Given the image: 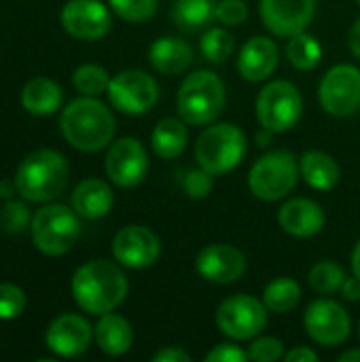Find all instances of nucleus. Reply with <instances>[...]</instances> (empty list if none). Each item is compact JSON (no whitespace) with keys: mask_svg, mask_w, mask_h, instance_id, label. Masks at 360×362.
Wrapping results in <instances>:
<instances>
[{"mask_svg":"<svg viewBox=\"0 0 360 362\" xmlns=\"http://www.w3.org/2000/svg\"><path fill=\"white\" fill-rule=\"evenodd\" d=\"M127 295V278L110 261L95 259L81 265L72 278V297L81 310L102 316L112 312Z\"/></svg>","mask_w":360,"mask_h":362,"instance_id":"1","label":"nucleus"},{"mask_svg":"<svg viewBox=\"0 0 360 362\" xmlns=\"http://www.w3.org/2000/svg\"><path fill=\"white\" fill-rule=\"evenodd\" d=\"M68 178L70 165L66 157L51 148H38L19 163L15 174V187L23 199L34 204H47L64 193Z\"/></svg>","mask_w":360,"mask_h":362,"instance_id":"3","label":"nucleus"},{"mask_svg":"<svg viewBox=\"0 0 360 362\" xmlns=\"http://www.w3.org/2000/svg\"><path fill=\"white\" fill-rule=\"evenodd\" d=\"M72 83L74 87L83 93V95H100L104 91H108L110 85V76L108 72L98 66V64H83L74 70L72 74Z\"/></svg>","mask_w":360,"mask_h":362,"instance_id":"30","label":"nucleus"},{"mask_svg":"<svg viewBox=\"0 0 360 362\" xmlns=\"http://www.w3.org/2000/svg\"><path fill=\"white\" fill-rule=\"evenodd\" d=\"M316 0H261V19L276 36H295L314 19Z\"/></svg>","mask_w":360,"mask_h":362,"instance_id":"16","label":"nucleus"},{"mask_svg":"<svg viewBox=\"0 0 360 362\" xmlns=\"http://www.w3.org/2000/svg\"><path fill=\"white\" fill-rule=\"evenodd\" d=\"M284 356V344L274 337H259L248 348V361L274 362Z\"/></svg>","mask_w":360,"mask_h":362,"instance_id":"36","label":"nucleus"},{"mask_svg":"<svg viewBox=\"0 0 360 362\" xmlns=\"http://www.w3.org/2000/svg\"><path fill=\"white\" fill-rule=\"evenodd\" d=\"M267 305L250 295H233L216 310V327L223 335L246 341L255 339L267 325Z\"/></svg>","mask_w":360,"mask_h":362,"instance_id":"9","label":"nucleus"},{"mask_svg":"<svg viewBox=\"0 0 360 362\" xmlns=\"http://www.w3.org/2000/svg\"><path fill=\"white\" fill-rule=\"evenodd\" d=\"M153 362H191V354L180 348H163L153 356Z\"/></svg>","mask_w":360,"mask_h":362,"instance_id":"40","label":"nucleus"},{"mask_svg":"<svg viewBox=\"0 0 360 362\" xmlns=\"http://www.w3.org/2000/svg\"><path fill=\"white\" fill-rule=\"evenodd\" d=\"M110 104L125 115H144L159 100V87L155 78L142 70H123L110 78L108 85Z\"/></svg>","mask_w":360,"mask_h":362,"instance_id":"10","label":"nucleus"},{"mask_svg":"<svg viewBox=\"0 0 360 362\" xmlns=\"http://www.w3.org/2000/svg\"><path fill=\"white\" fill-rule=\"evenodd\" d=\"M284 361L286 362H316L318 361V354L314 352V350H310V348H303V346H299V348H293L286 356H284Z\"/></svg>","mask_w":360,"mask_h":362,"instance_id":"41","label":"nucleus"},{"mask_svg":"<svg viewBox=\"0 0 360 362\" xmlns=\"http://www.w3.org/2000/svg\"><path fill=\"white\" fill-rule=\"evenodd\" d=\"M348 45H350V51H352V55L360 59V19L356 21V23H354V25H352V30H350Z\"/></svg>","mask_w":360,"mask_h":362,"instance_id":"43","label":"nucleus"},{"mask_svg":"<svg viewBox=\"0 0 360 362\" xmlns=\"http://www.w3.org/2000/svg\"><path fill=\"white\" fill-rule=\"evenodd\" d=\"M182 187H185V193L193 199H204L210 195L212 191V174L206 172L204 168L199 170H191L187 172L185 180H182Z\"/></svg>","mask_w":360,"mask_h":362,"instance_id":"37","label":"nucleus"},{"mask_svg":"<svg viewBox=\"0 0 360 362\" xmlns=\"http://www.w3.org/2000/svg\"><path fill=\"white\" fill-rule=\"evenodd\" d=\"M95 341L100 346V350L108 356H121L125 352H129L132 344H134V333L129 322L119 316V314H102L98 327H95Z\"/></svg>","mask_w":360,"mask_h":362,"instance_id":"23","label":"nucleus"},{"mask_svg":"<svg viewBox=\"0 0 360 362\" xmlns=\"http://www.w3.org/2000/svg\"><path fill=\"white\" fill-rule=\"evenodd\" d=\"M303 112L299 89L291 81H274L265 85L257 98V117L263 129L274 134L289 132L297 125Z\"/></svg>","mask_w":360,"mask_h":362,"instance_id":"8","label":"nucleus"},{"mask_svg":"<svg viewBox=\"0 0 360 362\" xmlns=\"http://www.w3.org/2000/svg\"><path fill=\"white\" fill-rule=\"evenodd\" d=\"M81 235V223L74 208L49 204L32 218V242L47 257H59L72 250Z\"/></svg>","mask_w":360,"mask_h":362,"instance_id":"6","label":"nucleus"},{"mask_svg":"<svg viewBox=\"0 0 360 362\" xmlns=\"http://www.w3.org/2000/svg\"><path fill=\"white\" fill-rule=\"evenodd\" d=\"M303 325H306L308 335L316 344L329 346V348L344 344L352 329L348 312L339 303L329 301V299H318L310 303L303 316Z\"/></svg>","mask_w":360,"mask_h":362,"instance_id":"12","label":"nucleus"},{"mask_svg":"<svg viewBox=\"0 0 360 362\" xmlns=\"http://www.w3.org/2000/svg\"><path fill=\"white\" fill-rule=\"evenodd\" d=\"M246 153V136L233 123L210 125L195 142V159L199 168L212 176L231 172Z\"/></svg>","mask_w":360,"mask_h":362,"instance_id":"5","label":"nucleus"},{"mask_svg":"<svg viewBox=\"0 0 360 362\" xmlns=\"http://www.w3.org/2000/svg\"><path fill=\"white\" fill-rule=\"evenodd\" d=\"M187 138H189L187 123L182 119L166 117L155 125V129L151 134V146L157 157L176 159L187 148Z\"/></svg>","mask_w":360,"mask_h":362,"instance_id":"26","label":"nucleus"},{"mask_svg":"<svg viewBox=\"0 0 360 362\" xmlns=\"http://www.w3.org/2000/svg\"><path fill=\"white\" fill-rule=\"evenodd\" d=\"M112 204H115V197H112L110 187L98 178H87V180L79 182L74 193H72L74 212L87 221H95V218L106 216L110 212Z\"/></svg>","mask_w":360,"mask_h":362,"instance_id":"22","label":"nucleus"},{"mask_svg":"<svg viewBox=\"0 0 360 362\" xmlns=\"http://www.w3.org/2000/svg\"><path fill=\"white\" fill-rule=\"evenodd\" d=\"M339 362H360V350H350L339 356Z\"/></svg>","mask_w":360,"mask_h":362,"instance_id":"46","label":"nucleus"},{"mask_svg":"<svg viewBox=\"0 0 360 362\" xmlns=\"http://www.w3.org/2000/svg\"><path fill=\"white\" fill-rule=\"evenodd\" d=\"M286 57L297 70H312L318 66V62L323 57V47L314 36L299 32V34L291 36V40L286 45Z\"/></svg>","mask_w":360,"mask_h":362,"instance_id":"29","label":"nucleus"},{"mask_svg":"<svg viewBox=\"0 0 360 362\" xmlns=\"http://www.w3.org/2000/svg\"><path fill=\"white\" fill-rule=\"evenodd\" d=\"M59 129L66 142L76 151L98 153L112 142L115 117L93 95H85L64 108Z\"/></svg>","mask_w":360,"mask_h":362,"instance_id":"2","label":"nucleus"},{"mask_svg":"<svg viewBox=\"0 0 360 362\" xmlns=\"http://www.w3.org/2000/svg\"><path fill=\"white\" fill-rule=\"evenodd\" d=\"M339 291H342L344 299H348V301H359L360 299V280L356 278V276H354V278H346Z\"/></svg>","mask_w":360,"mask_h":362,"instance_id":"42","label":"nucleus"},{"mask_svg":"<svg viewBox=\"0 0 360 362\" xmlns=\"http://www.w3.org/2000/svg\"><path fill=\"white\" fill-rule=\"evenodd\" d=\"M62 28L79 40H98L110 32V11L100 0H70L59 15Z\"/></svg>","mask_w":360,"mask_h":362,"instance_id":"15","label":"nucleus"},{"mask_svg":"<svg viewBox=\"0 0 360 362\" xmlns=\"http://www.w3.org/2000/svg\"><path fill=\"white\" fill-rule=\"evenodd\" d=\"M216 0H176L172 17L180 30L197 32L216 19Z\"/></svg>","mask_w":360,"mask_h":362,"instance_id":"27","label":"nucleus"},{"mask_svg":"<svg viewBox=\"0 0 360 362\" xmlns=\"http://www.w3.org/2000/svg\"><path fill=\"white\" fill-rule=\"evenodd\" d=\"M176 106L187 125H208L225 108V85L214 72H193L182 81Z\"/></svg>","mask_w":360,"mask_h":362,"instance_id":"4","label":"nucleus"},{"mask_svg":"<svg viewBox=\"0 0 360 362\" xmlns=\"http://www.w3.org/2000/svg\"><path fill=\"white\" fill-rule=\"evenodd\" d=\"M299 170H301L303 180L316 191H331L339 182V165H337V161L331 155L323 153V151L303 153Z\"/></svg>","mask_w":360,"mask_h":362,"instance_id":"25","label":"nucleus"},{"mask_svg":"<svg viewBox=\"0 0 360 362\" xmlns=\"http://www.w3.org/2000/svg\"><path fill=\"white\" fill-rule=\"evenodd\" d=\"M278 221H280V227L289 235L314 238L325 227V212L316 202L306 199V197H297V199L286 202L280 208Z\"/></svg>","mask_w":360,"mask_h":362,"instance_id":"20","label":"nucleus"},{"mask_svg":"<svg viewBox=\"0 0 360 362\" xmlns=\"http://www.w3.org/2000/svg\"><path fill=\"white\" fill-rule=\"evenodd\" d=\"M272 134H274V132H269V129H265V132H259V134H257V140H259V144H261V146H267V144H269V138H272Z\"/></svg>","mask_w":360,"mask_h":362,"instance_id":"47","label":"nucleus"},{"mask_svg":"<svg viewBox=\"0 0 360 362\" xmlns=\"http://www.w3.org/2000/svg\"><path fill=\"white\" fill-rule=\"evenodd\" d=\"M216 19L223 25H240L248 19V6L242 0H223L216 4Z\"/></svg>","mask_w":360,"mask_h":362,"instance_id":"38","label":"nucleus"},{"mask_svg":"<svg viewBox=\"0 0 360 362\" xmlns=\"http://www.w3.org/2000/svg\"><path fill=\"white\" fill-rule=\"evenodd\" d=\"M108 2L112 11L129 23L149 21L157 13V0H108Z\"/></svg>","mask_w":360,"mask_h":362,"instance_id":"33","label":"nucleus"},{"mask_svg":"<svg viewBox=\"0 0 360 362\" xmlns=\"http://www.w3.org/2000/svg\"><path fill=\"white\" fill-rule=\"evenodd\" d=\"M346 280V272L342 265L331 261H320L310 272V286L320 295H331L342 288Z\"/></svg>","mask_w":360,"mask_h":362,"instance_id":"31","label":"nucleus"},{"mask_svg":"<svg viewBox=\"0 0 360 362\" xmlns=\"http://www.w3.org/2000/svg\"><path fill=\"white\" fill-rule=\"evenodd\" d=\"M112 255L123 267L146 269L157 263L161 255V242L151 229L142 225H129L115 235Z\"/></svg>","mask_w":360,"mask_h":362,"instance_id":"14","label":"nucleus"},{"mask_svg":"<svg viewBox=\"0 0 360 362\" xmlns=\"http://www.w3.org/2000/svg\"><path fill=\"white\" fill-rule=\"evenodd\" d=\"M352 272H354V276L360 280V242L356 244L354 252H352Z\"/></svg>","mask_w":360,"mask_h":362,"instance_id":"45","label":"nucleus"},{"mask_svg":"<svg viewBox=\"0 0 360 362\" xmlns=\"http://www.w3.org/2000/svg\"><path fill=\"white\" fill-rule=\"evenodd\" d=\"M320 106L333 117H350L360 108V70L350 64L331 68L318 87Z\"/></svg>","mask_w":360,"mask_h":362,"instance_id":"11","label":"nucleus"},{"mask_svg":"<svg viewBox=\"0 0 360 362\" xmlns=\"http://www.w3.org/2000/svg\"><path fill=\"white\" fill-rule=\"evenodd\" d=\"M233 47H236L233 36L223 28H210L204 34L202 42H199V49H202L204 57L208 62H214V64L227 62L231 57V53H233Z\"/></svg>","mask_w":360,"mask_h":362,"instance_id":"32","label":"nucleus"},{"mask_svg":"<svg viewBox=\"0 0 360 362\" xmlns=\"http://www.w3.org/2000/svg\"><path fill=\"white\" fill-rule=\"evenodd\" d=\"M208 362H246L248 361V352H244L242 348H238L236 344H219L214 346L208 354Z\"/></svg>","mask_w":360,"mask_h":362,"instance_id":"39","label":"nucleus"},{"mask_svg":"<svg viewBox=\"0 0 360 362\" xmlns=\"http://www.w3.org/2000/svg\"><path fill=\"white\" fill-rule=\"evenodd\" d=\"M25 295L15 284H0V320L19 318L25 310Z\"/></svg>","mask_w":360,"mask_h":362,"instance_id":"35","label":"nucleus"},{"mask_svg":"<svg viewBox=\"0 0 360 362\" xmlns=\"http://www.w3.org/2000/svg\"><path fill=\"white\" fill-rule=\"evenodd\" d=\"M30 223V212L25 204L6 199L0 208V229L4 233H21Z\"/></svg>","mask_w":360,"mask_h":362,"instance_id":"34","label":"nucleus"},{"mask_svg":"<svg viewBox=\"0 0 360 362\" xmlns=\"http://www.w3.org/2000/svg\"><path fill=\"white\" fill-rule=\"evenodd\" d=\"M47 348L62 358H74L83 354L91 344V327L76 314H62L47 329Z\"/></svg>","mask_w":360,"mask_h":362,"instance_id":"18","label":"nucleus"},{"mask_svg":"<svg viewBox=\"0 0 360 362\" xmlns=\"http://www.w3.org/2000/svg\"><path fill=\"white\" fill-rule=\"evenodd\" d=\"M276 68H278V47L274 40H269L267 36H252L250 40H246L238 57V70L246 81L250 83L265 81L269 74H274Z\"/></svg>","mask_w":360,"mask_h":362,"instance_id":"19","label":"nucleus"},{"mask_svg":"<svg viewBox=\"0 0 360 362\" xmlns=\"http://www.w3.org/2000/svg\"><path fill=\"white\" fill-rule=\"evenodd\" d=\"M197 274L214 284H231L246 272V257L229 244L206 246L195 261Z\"/></svg>","mask_w":360,"mask_h":362,"instance_id":"17","label":"nucleus"},{"mask_svg":"<svg viewBox=\"0 0 360 362\" xmlns=\"http://www.w3.org/2000/svg\"><path fill=\"white\" fill-rule=\"evenodd\" d=\"M301 301V288L291 278H278L265 286L263 303L274 314H289L293 312Z\"/></svg>","mask_w":360,"mask_h":362,"instance_id":"28","label":"nucleus"},{"mask_svg":"<svg viewBox=\"0 0 360 362\" xmlns=\"http://www.w3.org/2000/svg\"><path fill=\"white\" fill-rule=\"evenodd\" d=\"M299 165L293 153L289 151H274L263 155L248 174L250 193L263 202H278L286 197L299 176Z\"/></svg>","mask_w":360,"mask_h":362,"instance_id":"7","label":"nucleus"},{"mask_svg":"<svg viewBox=\"0 0 360 362\" xmlns=\"http://www.w3.org/2000/svg\"><path fill=\"white\" fill-rule=\"evenodd\" d=\"M356 2H359V6H360V0H356Z\"/></svg>","mask_w":360,"mask_h":362,"instance_id":"48","label":"nucleus"},{"mask_svg":"<svg viewBox=\"0 0 360 362\" xmlns=\"http://www.w3.org/2000/svg\"><path fill=\"white\" fill-rule=\"evenodd\" d=\"M106 174L121 189L138 187L149 172V157L136 138L117 140L106 155Z\"/></svg>","mask_w":360,"mask_h":362,"instance_id":"13","label":"nucleus"},{"mask_svg":"<svg viewBox=\"0 0 360 362\" xmlns=\"http://www.w3.org/2000/svg\"><path fill=\"white\" fill-rule=\"evenodd\" d=\"M13 189H17L15 187V182H11V180H0V197L2 199H11V195H13Z\"/></svg>","mask_w":360,"mask_h":362,"instance_id":"44","label":"nucleus"},{"mask_svg":"<svg viewBox=\"0 0 360 362\" xmlns=\"http://www.w3.org/2000/svg\"><path fill=\"white\" fill-rule=\"evenodd\" d=\"M62 98H64L62 89L55 81L36 76L25 83L21 91V106L32 115L47 117V115H53L62 106Z\"/></svg>","mask_w":360,"mask_h":362,"instance_id":"24","label":"nucleus"},{"mask_svg":"<svg viewBox=\"0 0 360 362\" xmlns=\"http://www.w3.org/2000/svg\"><path fill=\"white\" fill-rule=\"evenodd\" d=\"M149 62L157 72L166 76H176L193 64V49L182 38L161 36L151 45Z\"/></svg>","mask_w":360,"mask_h":362,"instance_id":"21","label":"nucleus"}]
</instances>
